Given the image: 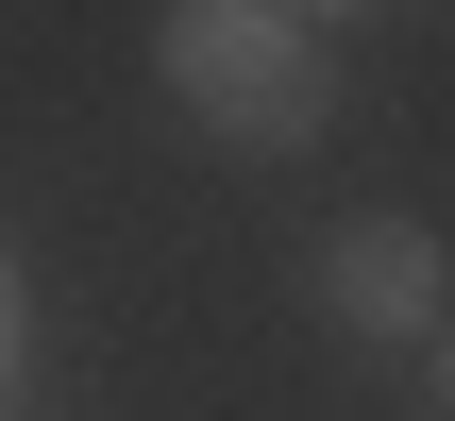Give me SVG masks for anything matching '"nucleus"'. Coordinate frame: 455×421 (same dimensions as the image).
<instances>
[{
	"label": "nucleus",
	"instance_id": "1",
	"mask_svg": "<svg viewBox=\"0 0 455 421\" xmlns=\"http://www.w3.org/2000/svg\"><path fill=\"white\" fill-rule=\"evenodd\" d=\"M152 68H169V101H186L220 152H304L321 101H338L321 34L270 17V0H169V17H152Z\"/></svg>",
	"mask_w": 455,
	"mask_h": 421
},
{
	"label": "nucleus",
	"instance_id": "4",
	"mask_svg": "<svg viewBox=\"0 0 455 421\" xmlns=\"http://www.w3.org/2000/svg\"><path fill=\"white\" fill-rule=\"evenodd\" d=\"M270 17H304V34H321V17H338V0H270Z\"/></svg>",
	"mask_w": 455,
	"mask_h": 421
},
{
	"label": "nucleus",
	"instance_id": "3",
	"mask_svg": "<svg viewBox=\"0 0 455 421\" xmlns=\"http://www.w3.org/2000/svg\"><path fill=\"white\" fill-rule=\"evenodd\" d=\"M17 338H34V304H17V253H0V388H17Z\"/></svg>",
	"mask_w": 455,
	"mask_h": 421
},
{
	"label": "nucleus",
	"instance_id": "2",
	"mask_svg": "<svg viewBox=\"0 0 455 421\" xmlns=\"http://www.w3.org/2000/svg\"><path fill=\"white\" fill-rule=\"evenodd\" d=\"M321 304H338L355 338H439V236H422V219H355V236L321 253Z\"/></svg>",
	"mask_w": 455,
	"mask_h": 421
}]
</instances>
